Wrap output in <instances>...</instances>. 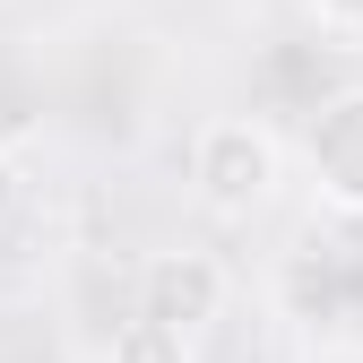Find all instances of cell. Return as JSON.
<instances>
[{
    "label": "cell",
    "instance_id": "cell-4",
    "mask_svg": "<svg viewBox=\"0 0 363 363\" xmlns=\"http://www.w3.org/2000/svg\"><path fill=\"white\" fill-rule=\"evenodd\" d=\"M104 363H199V346L182 329H164V320H147V311H130L104 337Z\"/></svg>",
    "mask_w": 363,
    "mask_h": 363
},
{
    "label": "cell",
    "instance_id": "cell-3",
    "mask_svg": "<svg viewBox=\"0 0 363 363\" xmlns=\"http://www.w3.org/2000/svg\"><path fill=\"white\" fill-rule=\"evenodd\" d=\"M303 164H311V182H320L329 208L363 216V86H346V96H329L320 113H311Z\"/></svg>",
    "mask_w": 363,
    "mask_h": 363
},
{
    "label": "cell",
    "instance_id": "cell-1",
    "mask_svg": "<svg viewBox=\"0 0 363 363\" xmlns=\"http://www.w3.org/2000/svg\"><path fill=\"white\" fill-rule=\"evenodd\" d=\"M277 182H286V147H277V130L251 121V113H216L191 130V199L225 225H242L259 216L268 199H277Z\"/></svg>",
    "mask_w": 363,
    "mask_h": 363
},
{
    "label": "cell",
    "instance_id": "cell-5",
    "mask_svg": "<svg viewBox=\"0 0 363 363\" xmlns=\"http://www.w3.org/2000/svg\"><path fill=\"white\" fill-rule=\"evenodd\" d=\"M311 9H320L329 26H346V35H363V0H311Z\"/></svg>",
    "mask_w": 363,
    "mask_h": 363
},
{
    "label": "cell",
    "instance_id": "cell-2",
    "mask_svg": "<svg viewBox=\"0 0 363 363\" xmlns=\"http://www.w3.org/2000/svg\"><path fill=\"white\" fill-rule=\"evenodd\" d=\"M225 294H234V277H225V259L199 251V242L147 251V268H139V311L164 320V329H182V337H199L216 311H225Z\"/></svg>",
    "mask_w": 363,
    "mask_h": 363
},
{
    "label": "cell",
    "instance_id": "cell-6",
    "mask_svg": "<svg viewBox=\"0 0 363 363\" xmlns=\"http://www.w3.org/2000/svg\"><path fill=\"white\" fill-rule=\"evenodd\" d=\"M9 208H18V164L0 156V216H9Z\"/></svg>",
    "mask_w": 363,
    "mask_h": 363
}]
</instances>
